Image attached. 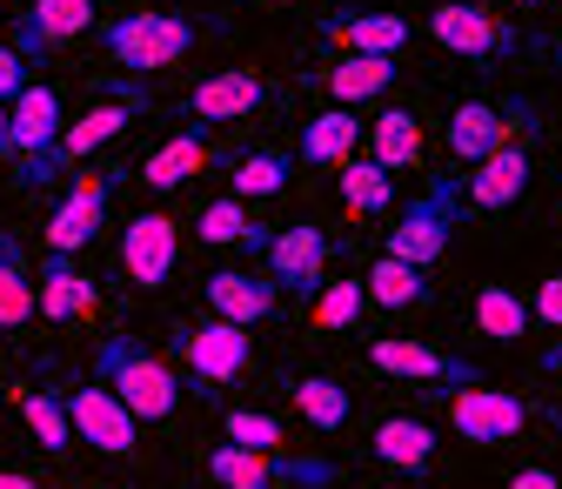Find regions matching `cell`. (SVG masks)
Segmentation results:
<instances>
[{
  "mask_svg": "<svg viewBox=\"0 0 562 489\" xmlns=\"http://www.w3.org/2000/svg\"><path fill=\"white\" fill-rule=\"evenodd\" d=\"M261 101H268V88L248 75V67H228V75H207V81L181 101V114L201 121V127H215V121H248Z\"/></svg>",
  "mask_w": 562,
  "mask_h": 489,
  "instance_id": "2e32d148",
  "label": "cell"
},
{
  "mask_svg": "<svg viewBox=\"0 0 562 489\" xmlns=\"http://www.w3.org/2000/svg\"><path fill=\"white\" fill-rule=\"evenodd\" d=\"M429 34H436L449 54H469V60H496V54L516 47V34L488 14V8H475V0H442V8L429 14Z\"/></svg>",
  "mask_w": 562,
  "mask_h": 489,
  "instance_id": "30bf717a",
  "label": "cell"
},
{
  "mask_svg": "<svg viewBox=\"0 0 562 489\" xmlns=\"http://www.w3.org/2000/svg\"><path fill=\"white\" fill-rule=\"evenodd\" d=\"M228 181H235V195H241V201H268V195H281V188H289V155H274V148H261V155H241Z\"/></svg>",
  "mask_w": 562,
  "mask_h": 489,
  "instance_id": "e575fe53",
  "label": "cell"
},
{
  "mask_svg": "<svg viewBox=\"0 0 562 489\" xmlns=\"http://www.w3.org/2000/svg\"><path fill=\"white\" fill-rule=\"evenodd\" d=\"M134 114H140V101H134V95H121V101H101V108H88L81 121H67V127L54 134V148H47V155H34V162H27V175H21V181H27V188H41V181H47V175H54L60 162H88L94 148H108V142H114V134H121V127H127Z\"/></svg>",
  "mask_w": 562,
  "mask_h": 489,
  "instance_id": "8992f818",
  "label": "cell"
},
{
  "mask_svg": "<svg viewBox=\"0 0 562 489\" xmlns=\"http://www.w3.org/2000/svg\"><path fill=\"white\" fill-rule=\"evenodd\" d=\"M542 369H549V376L562 382V342H549V348H542Z\"/></svg>",
  "mask_w": 562,
  "mask_h": 489,
  "instance_id": "ab89813d",
  "label": "cell"
},
{
  "mask_svg": "<svg viewBox=\"0 0 562 489\" xmlns=\"http://www.w3.org/2000/svg\"><path fill=\"white\" fill-rule=\"evenodd\" d=\"M67 423H75V443L101 449V456H134L140 443V415L108 389V382H81V389H67Z\"/></svg>",
  "mask_w": 562,
  "mask_h": 489,
  "instance_id": "277c9868",
  "label": "cell"
},
{
  "mask_svg": "<svg viewBox=\"0 0 562 489\" xmlns=\"http://www.w3.org/2000/svg\"><path fill=\"white\" fill-rule=\"evenodd\" d=\"M516 8H549V0H516Z\"/></svg>",
  "mask_w": 562,
  "mask_h": 489,
  "instance_id": "b9f144b4",
  "label": "cell"
},
{
  "mask_svg": "<svg viewBox=\"0 0 562 489\" xmlns=\"http://www.w3.org/2000/svg\"><path fill=\"white\" fill-rule=\"evenodd\" d=\"M516 489H555V476H549V469H522Z\"/></svg>",
  "mask_w": 562,
  "mask_h": 489,
  "instance_id": "f35d334b",
  "label": "cell"
},
{
  "mask_svg": "<svg viewBox=\"0 0 562 489\" xmlns=\"http://www.w3.org/2000/svg\"><path fill=\"white\" fill-rule=\"evenodd\" d=\"M529 302L516 296V289H503V282H482L475 289V329L488 335V342H516V335H529Z\"/></svg>",
  "mask_w": 562,
  "mask_h": 489,
  "instance_id": "83f0119b",
  "label": "cell"
},
{
  "mask_svg": "<svg viewBox=\"0 0 562 489\" xmlns=\"http://www.w3.org/2000/svg\"><path fill=\"white\" fill-rule=\"evenodd\" d=\"M175 356H181L207 389H222V382H235V376L248 369V329H241V322H228V315L194 322V329H181V335H175Z\"/></svg>",
  "mask_w": 562,
  "mask_h": 489,
  "instance_id": "ba28073f",
  "label": "cell"
},
{
  "mask_svg": "<svg viewBox=\"0 0 562 489\" xmlns=\"http://www.w3.org/2000/svg\"><path fill=\"white\" fill-rule=\"evenodd\" d=\"M449 201H456V181H442L429 201H408V215L389 229V255H402L415 268L442 262V248H449Z\"/></svg>",
  "mask_w": 562,
  "mask_h": 489,
  "instance_id": "8fae6325",
  "label": "cell"
},
{
  "mask_svg": "<svg viewBox=\"0 0 562 489\" xmlns=\"http://www.w3.org/2000/svg\"><path fill=\"white\" fill-rule=\"evenodd\" d=\"M88 21H94V0H34V14L21 21L14 47H21V54H47V47H60V41L88 34Z\"/></svg>",
  "mask_w": 562,
  "mask_h": 489,
  "instance_id": "ac0fdd59",
  "label": "cell"
},
{
  "mask_svg": "<svg viewBox=\"0 0 562 489\" xmlns=\"http://www.w3.org/2000/svg\"><path fill=\"white\" fill-rule=\"evenodd\" d=\"M201 296H207V309H215V315H228V322H241V329L268 322V315H274V302H281L274 275L261 282V275H241V268H215V275L201 282Z\"/></svg>",
  "mask_w": 562,
  "mask_h": 489,
  "instance_id": "e0dca14e",
  "label": "cell"
},
{
  "mask_svg": "<svg viewBox=\"0 0 562 489\" xmlns=\"http://www.w3.org/2000/svg\"><path fill=\"white\" fill-rule=\"evenodd\" d=\"M522 423H529V409H522V396H509V389H475V382H462V389L449 396V430H456L462 443L496 449V443H516Z\"/></svg>",
  "mask_w": 562,
  "mask_h": 489,
  "instance_id": "52a82bcc",
  "label": "cell"
},
{
  "mask_svg": "<svg viewBox=\"0 0 562 489\" xmlns=\"http://www.w3.org/2000/svg\"><path fill=\"white\" fill-rule=\"evenodd\" d=\"M54 134H60V95L47 81H21V95L8 101V155L34 162L54 148Z\"/></svg>",
  "mask_w": 562,
  "mask_h": 489,
  "instance_id": "4fadbf2b",
  "label": "cell"
},
{
  "mask_svg": "<svg viewBox=\"0 0 562 489\" xmlns=\"http://www.w3.org/2000/svg\"><path fill=\"white\" fill-rule=\"evenodd\" d=\"M207 476L228 482V489H281V482H295V489H322V482H335V463H322V456H281V449H241V443H222L215 456H207Z\"/></svg>",
  "mask_w": 562,
  "mask_h": 489,
  "instance_id": "7a4b0ae2",
  "label": "cell"
},
{
  "mask_svg": "<svg viewBox=\"0 0 562 489\" xmlns=\"http://www.w3.org/2000/svg\"><path fill=\"white\" fill-rule=\"evenodd\" d=\"M21 423L34 430V443H41L47 456H67V449H75V423H67V402H60V396H47V389H27V396H21Z\"/></svg>",
  "mask_w": 562,
  "mask_h": 489,
  "instance_id": "f546056e",
  "label": "cell"
},
{
  "mask_svg": "<svg viewBox=\"0 0 562 489\" xmlns=\"http://www.w3.org/2000/svg\"><path fill=\"white\" fill-rule=\"evenodd\" d=\"M34 275L21 268V248L14 242H0V329H21L34 322Z\"/></svg>",
  "mask_w": 562,
  "mask_h": 489,
  "instance_id": "1f68e13d",
  "label": "cell"
},
{
  "mask_svg": "<svg viewBox=\"0 0 562 489\" xmlns=\"http://www.w3.org/2000/svg\"><path fill=\"white\" fill-rule=\"evenodd\" d=\"M108 222V175H81L75 188H67V201L47 215V248L60 255H81Z\"/></svg>",
  "mask_w": 562,
  "mask_h": 489,
  "instance_id": "7c38bea8",
  "label": "cell"
},
{
  "mask_svg": "<svg viewBox=\"0 0 562 489\" xmlns=\"http://www.w3.org/2000/svg\"><path fill=\"white\" fill-rule=\"evenodd\" d=\"M0 155H8V101H0Z\"/></svg>",
  "mask_w": 562,
  "mask_h": 489,
  "instance_id": "60d3db41",
  "label": "cell"
},
{
  "mask_svg": "<svg viewBox=\"0 0 562 489\" xmlns=\"http://www.w3.org/2000/svg\"><path fill=\"white\" fill-rule=\"evenodd\" d=\"M101 41H108V54L121 67H134V75H140V67H175L194 47V27L181 14H121V21L101 27Z\"/></svg>",
  "mask_w": 562,
  "mask_h": 489,
  "instance_id": "5b68a950",
  "label": "cell"
},
{
  "mask_svg": "<svg viewBox=\"0 0 562 489\" xmlns=\"http://www.w3.org/2000/svg\"><path fill=\"white\" fill-rule=\"evenodd\" d=\"M207 168V142H201V121L188 127V134H175V142H161L148 162H140V188H155V195H168V188H181V181H194Z\"/></svg>",
  "mask_w": 562,
  "mask_h": 489,
  "instance_id": "7402d4cb",
  "label": "cell"
},
{
  "mask_svg": "<svg viewBox=\"0 0 562 489\" xmlns=\"http://www.w3.org/2000/svg\"><path fill=\"white\" fill-rule=\"evenodd\" d=\"M542 329H562V275H549V282L536 289V309H529Z\"/></svg>",
  "mask_w": 562,
  "mask_h": 489,
  "instance_id": "74e56055",
  "label": "cell"
},
{
  "mask_svg": "<svg viewBox=\"0 0 562 489\" xmlns=\"http://www.w3.org/2000/svg\"><path fill=\"white\" fill-rule=\"evenodd\" d=\"M101 382L140 415V423H168L175 402H181V382L161 356H148V348L134 342H101Z\"/></svg>",
  "mask_w": 562,
  "mask_h": 489,
  "instance_id": "6da1fadb",
  "label": "cell"
},
{
  "mask_svg": "<svg viewBox=\"0 0 562 489\" xmlns=\"http://www.w3.org/2000/svg\"><path fill=\"white\" fill-rule=\"evenodd\" d=\"M509 142V114L496 101H462L449 114V155L456 162H482L488 148H503Z\"/></svg>",
  "mask_w": 562,
  "mask_h": 489,
  "instance_id": "44dd1931",
  "label": "cell"
},
{
  "mask_svg": "<svg viewBox=\"0 0 562 489\" xmlns=\"http://www.w3.org/2000/svg\"><path fill=\"white\" fill-rule=\"evenodd\" d=\"M222 430H228V443H241V449H281V443H289L281 415H268V409H228Z\"/></svg>",
  "mask_w": 562,
  "mask_h": 489,
  "instance_id": "d590c367",
  "label": "cell"
},
{
  "mask_svg": "<svg viewBox=\"0 0 562 489\" xmlns=\"http://www.w3.org/2000/svg\"><path fill=\"white\" fill-rule=\"evenodd\" d=\"M341 201L356 208V215H389V201H395V181H389V168L369 155V162H356V155H341Z\"/></svg>",
  "mask_w": 562,
  "mask_h": 489,
  "instance_id": "f1b7e54d",
  "label": "cell"
},
{
  "mask_svg": "<svg viewBox=\"0 0 562 489\" xmlns=\"http://www.w3.org/2000/svg\"><path fill=\"white\" fill-rule=\"evenodd\" d=\"M362 289H369L375 309H415V302H429V282H422V268L402 262V255H389V248H382V262L362 275Z\"/></svg>",
  "mask_w": 562,
  "mask_h": 489,
  "instance_id": "484cf974",
  "label": "cell"
},
{
  "mask_svg": "<svg viewBox=\"0 0 562 489\" xmlns=\"http://www.w3.org/2000/svg\"><path fill=\"white\" fill-rule=\"evenodd\" d=\"M241 248H261L274 289H295V296H308L322 282V268H328V235L315 222H289V229H261L255 222Z\"/></svg>",
  "mask_w": 562,
  "mask_h": 489,
  "instance_id": "3957f363",
  "label": "cell"
},
{
  "mask_svg": "<svg viewBox=\"0 0 562 489\" xmlns=\"http://www.w3.org/2000/svg\"><path fill=\"white\" fill-rule=\"evenodd\" d=\"M21 81H27V54L0 41V101H14V95H21Z\"/></svg>",
  "mask_w": 562,
  "mask_h": 489,
  "instance_id": "8d00e7d4",
  "label": "cell"
},
{
  "mask_svg": "<svg viewBox=\"0 0 562 489\" xmlns=\"http://www.w3.org/2000/svg\"><path fill=\"white\" fill-rule=\"evenodd\" d=\"M395 75H402V67H395V54H348V60H335L328 67V95L341 101V108H362V101H375V95H389L395 88Z\"/></svg>",
  "mask_w": 562,
  "mask_h": 489,
  "instance_id": "ffe728a7",
  "label": "cell"
},
{
  "mask_svg": "<svg viewBox=\"0 0 562 489\" xmlns=\"http://www.w3.org/2000/svg\"><path fill=\"white\" fill-rule=\"evenodd\" d=\"M248 229H255V215H248V201H241V195H222V201H207L201 215H194V235H201V242H215V248L248 242Z\"/></svg>",
  "mask_w": 562,
  "mask_h": 489,
  "instance_id": "836d02e7",
  "label": "cell"
},
{
  "mask_svg": "<svg viewBox=\"0 0 562 489\" xmlns=\"http://www.w3.org/2000/svg\"><path fill=\"white\" fill-rule=\"evenodd\" d=\"M328 34L348 54H402L408 47V21L402 14H341V21H328Z\"/></svg>",
  "mask_w": 562,
  "mask_h": 489,
  "instance_id": "4316f807",
  "label": "cell"
},
{
  "mask_svg": "<svg viewBox=\"0 0 562 489\" xmlns=\"http://www.w3.org/2000/svg\"><path fill=\"white\" fill-rule=\"evenodd\" d=\"M522 188H529V155L516 142L488 148L475 162V175H469V201L475 208H509V201H522Z\"/></svg>",
  "mask_w": 562,
  "mask_h": 489,
  "instance_id": "d6986e66",
  "label": "cell"
},
{
  "mask_svg": "<svg viewBox=\"0 0 562 489\" xmlns=\"http://www.w3.org/2000/svg\"><path fill=\"white\" fill-rule=\"evenodd\" d=\"M289 396H295V409H302V423H315V430H341L348 409H356V402H348V389L328 382V376H302Z\"/></svg>",
  "mask_w": 562,
  "mask_h": 489,
  "instance_id": "d6a6232c",
  "label": "cell"
},
{
  "mask_svg": "<svg viewBox=\"0 0 562 489\" xmlns=\"http://www.w3.org/2000/svg\"><path fill=\"white\" fill-rule=\"evenodd\" d=\"M369 142H375V162H382L389 175H402V168L422 162V121H415L408 108H382V114L369 121Z\"/></svg>",
  "mask_w": 562,
  "mask_h": 489,
  "instance_id": "d4e9b609",
  "label": "cell"
},
{
  "mask_svg": "<svg viewBox=\"0 0 562 489\" xmlns=\"http://www.w3.org/2000/svg\"><path fill=\"white\" fill-rule=\"evenodd\" d=\"M375 463H389V469H429L436 463V430L422 423V415H389V423H375Z\"/></svg>",
  "mask_w": 562,
  "mask_h": 489,
  "instance_id": "603a6c76",
  "label": "cell"
},
{
  "mask_svg": "<svg viewBox=\"0 0 562 489\" xmlns=\"http://www.w3.org/2000/svg\"><path fill=\"white\" fill-rule=\"evenodd\" d=\"M356 134H362V121H356V108H328V114H315L308 127H302V162H315V168H335L341 155H356Z\"/></svg>",
  "mask_w": 562,
  "mask_h": 489,
  "instance_id": "cb8c5ba5",
  "label": "cell"
},
{
  "mask_svg": "<svg viewBox=\"0 0 562 489\" xmlns=\"http://www.w3.org/2000/svg\"><path fill=\"white\" fill-rule=\"evenodd\" d=\"M34 302H41V315H47V322H81V315H94L101 289H94V275H88V268H75V255L47 248L41 282H34Z\"/></svg>",
  "mask_w": 562,
  "mask_h": 489,
  "instance_id": "5bb4252c",
  "label": "cell"
},
{
  "mask_svg": "<svg viewBox=\"0 0 562 489\" xmlns=\"http://www.w3.org/2000/svg\"><path fill=\"white\" fill-rule=\"evenodd\" d=\"M362 309H369V289L356 282V275H348V282H315L308 289V322L315 329H356Z\"/></svg>",
  "mask_w": 562,
  "mask_h": 489,
  "instance_id": "4dcf8cb0",
  "label": "cell"
},
{
  "mask_svg": "<svg viewBox=\"0 0 562 489\" xmlns=\"http://www.w3.org/2000/svg\"><path fill=\"white\" fill-rule=\"evenodd\" d=\"M369 363L382 376H408V382H475V363H456L429 342H402V335H375L369 342Z\"/></svg>",
  "mask_w": 562,
  "mask_h": 489,
  "instance_id": "9a60e30c",
  "label": "cell"
},
{
  "mask_svg": "<svg viewBox=\"0 0 562 489\" xmlns=\"http://www.w3.org/2000/svg\"><path fill=\"white\" fill-rule=\"evenodd\" d=\"M175 255H181V235H175V222L161 208H140V215L121 229V268H127L134 289H161L175 275Z\"/></svg>",
  "mask_w": 562,
  "mask_h": 489,
  "instance_id": "9c48e42d",
  "label": "cell"
}]
</instances>
